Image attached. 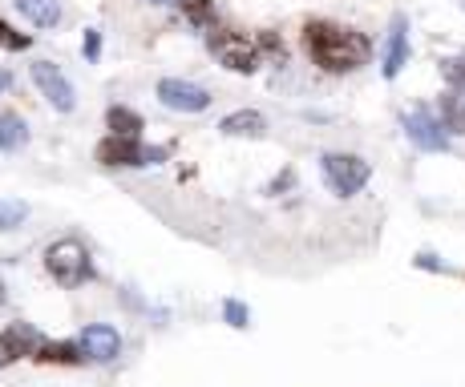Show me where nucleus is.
<instances>
[{
	"label": "nucleus",
	"instance_id": "nucleus-1",
	"mask_svg": "<svg viewBox=\"0 0 465 387\" xmlns=\"http://www.w3.org/2000/svg\"><path fill=\"white\" fill-rule=\"evenodd\" d=\"M303 49L324 73H352L369 65L372 41L356 29H344L336 21H308L303 24Z\"/></svg>",
	"mask_w": 465,
	"mask_h": 387
},
{
	"label": "nucleus",
	"instance_id": "nucleus-2",
	"mask_svg": "<svg viewBox=\"0 0 465 387\" xmlns=\"http://www.w3.org/2000/svg\"><path fill=\"white\" fill-rule=\"evenodd\" d=\"M45 271H49V278L57 286H65V291H77V286L97 278V266H94V258H89L82 238L49 242V247H45Z\"/></svg>",
	"mask_w": 465,
	"mask_h": 387
},
{
	"label": "nucleus",
	"instance_id": "nucleus-3",
	"mask_svg": "<svg viewBox=\"0 0 465 387\" xmlns=\"http://www.w3.org/2000/svg\"><path fill=\"white\" fill-rule=\"evenodd\" d=\"M320 174H324L328 190H332L336 198H352L369 186L372 166L361 154H324L320 158Z\"/></svg>",
	"mask_w": 465,
	"mask_h": 387
},
{
	"label": "nucleus",
	"instance_id": "nucleus-4",
	"mask_svg": "<svg viewBox=\"0 0 465 387\" xmlns=\"http://www.w3.org/2000/svg\"><path fill=\"white\" fill-rule=\"evenodd\" d=\"M97 161L110 169H134V166H158L166 161V150L163 146H142L138 138H105L97 146Z\"/></svg>",
	"mask_w": 465,
	"mask_h": 387
},
{
	"label": "nucleus",
	"instance_id": "nucleus-5",
	"mask_svg": "<svg viewBox=\"0 0 465 387\" xmlns=\"http://www.w3.org/2000/svg\"><path fill=\"white\" fill-rule=\"evenodd\" d=\"M207 49L211 57L219 61L223 69H235V73H255L259 69V44L239 37V33H211L207 37Z\"/></svg>",
	"mask_w": 465,
	"mask_h": 387
},
{
	"label": "nucleus",
	"instance_id": "nucleus-6",
	"mask_svg": "<svg viewBox=\"0 0 465 387\" xmlns=\"http://www.w3.org/2000/svg\"><path fill=\"white\" fill-rule=\"evenodd\" d=\"M405 133L417 150H425V154H441V150H450V133H445L441 117H437L433 110H425V105H417L413 113H405Z\"/></svg>",
	"mask_w": 465,
	"mask_h": 387
},
{
	"label": "nucleus",
	"instance_id": "nucleus-7",
	"mask_svg": "<svg viewBox=\"0 0 465 387\" xmlns=\"http://www.w3.org/2000/svg\"><path fill=\"white\" fill-rule=\"evenodd\" d=\"M33 85H37V93H41L57 113H74V105H77L74 85H69V77L61 73L53 61H37V65H33Z\"/></svg>",
	"mask_w": 465,
	"mask_h": 387
},
{
	"label": "nucleus",
	"instance_id": "nucleus-8",
	"mask_svg": "<svg viewBox=\"0 0 465 387\" xmlns=\"http://www.w3.org/2000/svg\"><path fill=\"white\" fill-rule=\"evenodd\" d=\"M41 343H45V335L33 327V323H25V319L8 323V327L0 331V367H13V363H21V359H33Z\"/></svg>",
	"mask_w": 465,
	"mask_h": 387
},
{
	"label": "nucleus",
	"instance_id": "nucleus-9",
	"mask_svg": "<svg viewBox=\"0 0 465 387\" xmlns=\"http://www.w3.org/2000/svg\"><path fill=\"white\" fill-rule=\"evenodd\" d=\"M77 347H82L85 363H114L122 355V331L110 323H89L77 335Z\"/></svg>",
	"mask_w": 465,
	"mask_h": 387
},
{
	"label": "nucleus",
	"instance_id": "nucleus-10",
	"mask_svg": "<svg viewBox=\"0 0 465 387\" xmlns=\"http://www.w3.org/2000/svg\"><path fill=\"white\" fill-rule=\"evenodd\" d=\"M154 93H158V102H163L166 110H174V113H203L211 105L207 89L194 85V81H178V77H163Z\"/></svg>",
	"mask_w": 465,
	"mask_h": 387
},
{
	"label": "nucleus",
	"instance_id": "nucleus-11",
	"mask_svg": "<svg viewBox=\"0 0 465 387\" xmlns=\"http://www.w3.org/2000/svg\"><path fill=\"white\" fill-rule=\"evenodd\" d=\"M409 65V16L397 13L389 24V41H384V77H401V69Z\"/></svg>",
	"mask_w": 465,
	"mask_h": 387
},
{
	"label": "nucleus",
	"instance_id": "nucleus-12",
	"mask_svg": "<svg viewBox=\"0 0 465 387\" xmlns=\"http://www.w3.org/2000/svg\"><path fill=\"white\" fill-rule=\"evenodd\" d=\"M219 130L227 133V138H263L267 121H263V113H255V110H235L223 117Z\"/></svg>",
	"mask_w": 465,
	"mask_h": 387
},
{
	"label": "nucleus",
	"instance_id": "nucleus-13",
	"mask_svg": "<svg viewBox=\"0 0 465 387\" xmlns=\"http://www.w3.org/2000/svg\"><path fill=\"white\" fill-rule=\"evenodd\" d=\"M16 13L33 24V29H53L61 21V0H16Z\"/></svg>",
	"mask_w": 465,
	"mask_h": 387
},
{
	"label": "nucleus",
	"instance_id": "nucleus-14",
	"mask_svg": "<svg viewBox=\"0 0 465 387\" xmlns=\"http://www.w3.org/2000/svg\"><path fill=\"white\" fill-rule=\"evenodd\" d=\"M441 125L445 133H465V89H450L441 97Z\"/></svg>",
	"mask_w": 465,
	"mask_h": 387
},
{
	"label": "nucleus",
	"instance_id": "nucleus-15",
	"mask_svg": "<svg viewBox=\"0 0 465 387\" xmlns=\"http://www.w3.org/2000/svg\"><path fill=\"white\" fill-rule=\"evenodd\" d=\"M105 125H110L114 138H138L142 113H134L130 105H110V113H105Z\"/></svg>",
	"mask_w": 465,
	"mask_h": 387
},
{
	"label": "nucleus",
	"instance_id": "nucleus-16",
	"mask_svg": "<svg viewBox=\"0 0 465 387\" xmlns=\"http://www.w3.org/2000/svg\"><path fill=\"white\" fill-rule=\"evenodd\" d=\"M25 141H29V125H25L16 113H0V150L13 154V150H21Z\"/></svg>",
	"mask_w": 465,
	"mask_h": 387
},
{
	"label": "nucleus",
	"instance_id": "nucleus-17",
	"mask_svg": "<svg viewBox=\"0 0 465 387\" xmlns=\"http://www.w3.org/2000/svg\"><path fill=\"white\" fill-rule=\"evenodd\" d=\"M33 359H37V363H85L77 339H74V343H49V339H45Z\"/></svg>",
	"mask_w": 465,
	"mask_h": 387
},
{
	"label": "nucleus",
	"instance_id": "nucleus-18",
	"mask_svg": "<svg viewBox=\"0 0 465 387\" xmlns=\"http://www.w3.org/2000/svg\"><path fill=\"white\" fill-rule=\"evenodd\" d=\"M183 5V13H186V21L194 24V29H214L219 24V13H214V0H178Z\"/></svg>",
	"mask_w": 465,
	"mask_h": 387
},
{
	"label": "nucleus",
	"instance_id": "nucleus-19",
	"mask_svg": "<svg viewBox=\"0 0 465 387\" xmlns=\"http://www.w3.org/2000/svg\"><path fill=\"white\" fill-rule=\"evenodd\" d=\"M25 222H29V202H21V198H0V234L21 230Z\"/></svg>",
	"mask_w": 465,
	"mask_h": 387
},
{
	"label": "nucleus",
	"instance_id": "nucleus-20",
	"mask_svg": "<svg viewBox=\"0 0 465 387\" xmlns=\"http://www.w3.org/2000/svg\"><path fill=\"white\" fill-rule=\"evenodd\" d=\"M223 319H227V327H235V331L252 327V311H247V303H239V299H223Z\"/></svg>",
	"mask_w": 465,
	"mask_h": 387
},
{
	"label": "nucleus",
	"instance_id": "nucleus-21",
	"mask_svg": "<svg viewBox=\"0 0 465 387\" xmlns=\"http://www.w3.org/2000/svg\"><path fill=\"white\" fill-rule=\"evenodd\" d=\"M0 49H16V53L29 49V33H16L13 24L0 21Z\"/></svg>",
	"mask_w": 465,
	"mask_h": 387
},
{
	"label": "nucleus",
	"instance_id": "nucleus-22",
	"mask_svg": "<svg viewBox=\"0 0 465 387\" xmlns=\"http://www.w3.org/2000/svg\"><path fill=\"white\" fill-rule=\"evenodd\" d=\"M441 73H445V81H450L453 89H465V57H450V61H441Z\"/></svg>",
	"mask_w": 465,
	"mask_h": 387
},
{
	"label": "nucleus",
	"instance_id": "nucleus-23",
	"mask_svg": "<svg viewBox=\"0 0 465 387\" xmlns=\"http://www.w3.org/2000/svg\"><path fill=\"white\" fill-rule=\"evenodd\" d=\"M97 53H102V33H97V29H85V57L97 61Z\"/></svg>",
	"mask_w": 465,
	"mask_h": 387
},
{
	"label": "nucleus",
	"instance_id": "nucleus-24",
	"mask_svg": "<svg viewBox=\"0 0 465 387\" xmlns=\"http://www.w3.org/2000/svg\"><path fill=\"white\" fill-rule=\"evenodd\" d=\"M417 266H425V271H450V266H441L433 255H421V258H417Z\"/></svg>",
	"mask_w": 465,
	"mask_h": 387
},
{
	"label": "nucleus",
	"instance_id": "nucleus-25",
	"mask_svg": "<svg viewBox=\"0 0 465 387\" xmlns=\"http://www.w3.org/2000/svg\"><path fill=\"white\" fill-rule=\"evenodd\" d=\"M8 85H13V73H8V69H0V93H5Z\"/></svg>",
	"mask_w": 465,
	"mask_h": 387
},
{
	"label": "nucleus",
	"instance_id": "nucleus-26",
	"mask_svg": "<svg viewBox=\"0 0 465 387\" xmlns=\"http://www.w3.org/2000/svg\"><path fill=\"white\" fill-rule=\"evenodd\" d=\"M5 303H8V286L0 283V307H5Z\"/></svg>",
	"mask_w": 465,
	"mask_h": 387
},
{
	"label": "nucleus",
	"instance_id": "nucleus-27",
	"mask_svg": "<svg viewBox=\"0 0 465 387\" xmlns=\"http://www.w3.org/2000/svg\"><path fill=\"white\" fill-rule=\"evenodd\" d=\"M461 8H465V0H461Z\"/></svg>",
	"mask_w": 465,
	"mask_h": 387
}]
</instances>
